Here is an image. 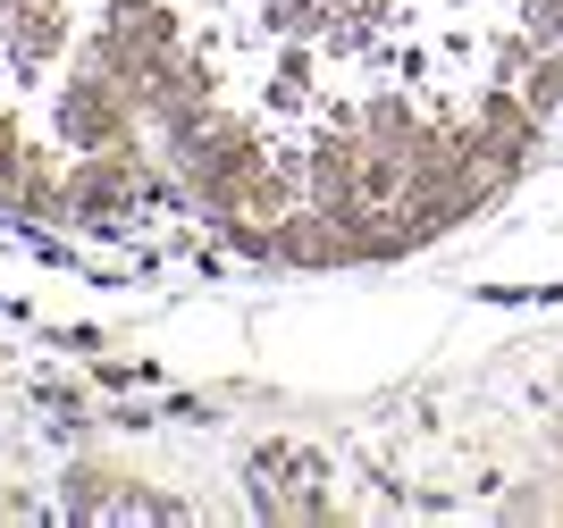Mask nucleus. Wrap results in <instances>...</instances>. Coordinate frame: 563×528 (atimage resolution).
<instances>
[{
    "instance_id": "f257e3e1",
    "label": "nucleus",
    "mask_w": 563,
    "mask_h": 528,
    "mask_svg": "<svg viewBox=\"0 0 563 528\" xmlns=\"http://www.w3.org/2000/svg\"><path fill=\"white\" fill-rule=\"evenodd\" d=\"M135 126H143V101L118 76H101V68H85L76 59V76L59 85V135L76 143V151H110V143H135Z\"/></svg>"
},
{
    "instance_id": "f03ea898",
    "label": "nucleus",
    "mask_w": 563,
    "mask_h": 528,
    "mask_svg": "<svg viewBox=\"0 0 563 528\" xmlns=\"http://www.w3.org/2000/svg\"><path fill=\"white\" fill-rule=\"evenodd\" d=\"M143 184H152V168H143V143L76 151V168H68V218H118V210H135V202H143Z\"/></svg>"
},
{
    "instance_id": "7ed1b4c3",
    "label": "nucleus",
    "mask_w": 563,
    "mask_h": 528,
    "mask_svg": "<svg viewBox=\"0 0 563 528\" xmlns=\"http://www.w3.org/2000/svg\"><path fill=\"white\" fill-rule=\"evenodd\" d=\"M202 110H219V76H211L202 50H177L168 76L152 85V101H143V126H152V135H177V126H194Z\"/></svg>"
},
{
    "instance_id": "20e7f679",
    "label": "nucleus",
    "mask_w": 563,
    "mask_h": 528,
    "mask_svg": "<svg viewBox=\"0 0 563 528\" xmlns=\"http://www.w3.org/2000/svg\"><path fill=\"white\" fill-rule=\"evenodd\" d=\"M471 117H479V126H488V143H496V151H505V160L521 168V177H530V168H539L547 117L530 110V101H521L514 85H488V92H479V110H471Z\"/></svg>"
},
{
    "instance_id": "39448f33",
    "label": "nucleus",
    "mask_w": 563,
    "mask_h": 528,
    "mask_svg": "<svg viewBox=\"0 0 563 528\" xmlns=\"http://www.w3.org/2000/svg\"><path fill=\"white\" fill-rule=\"evenodd\" d=\"M0 43L18 68H43L68 43V0H0Z\"/></svg>"
},
{
    "instance_id": "423d86ee",
    "label": "nucleus",
    "mask_w": 563,
    "mask_h": 528,
    "mask_svg": "<svg viewBox=\"0 0 563 528\" xmlns=\"http://www.w3.org/2000/svg\"><path fill=\"white\" fill-rule=\"evenodd\" d=\"M101 34L126 43V50H143V59H177V50H186L168 0H110V9H101Z\"/></svg>"
},
{
    "instance_id": "0eeeda50",
    "label": "nucleus",
    "mask_w": 563,
    "mask_h": 528,
    "mask_svg": "<svg viewBox=\"0 0 563 528\" xmlns=\"http://www.w3.org/2000/svg\"><path fill=\"white\" fill-rule=\"evenodd\" d=\"M261 25L286 34V43H329V0H261Z\"/></svg>"
},
{
    "instance_id": "6e6552de",
    "label": "nucleus",
    "mask_w": 563,
    "mask_h": 528,
    "mask_svg": "<svg viewBox=\"0 0 563 528\" xmlns=\"http://www.w3.org/2000/svg\"><path fill=\"white\" fill-rule=\"evenodd\" d=\"M126 504H135V486L118 479V470H101V461L68 470V512H126Z\"/></svg>"
},
{
    "instance_id": "1a4fd4ad",
    "label": "nucleus",
    "mask_w": 563,
    "mask_h": 528,
    "mask_svg": "<svg viewBox=\"0 0 563 528\" xmlns=\"http://www.w3.org/2000/svg\"><path fill=\"white\" fill-rule=\"evenodd\" d=\"M521 101H530V110L539 117H563V50L555 43H539V59H530V68H521Z\"/></svg>"
},
{
    "instance_id": "9d476101",
    "label": "nucleus",
    "mask_w": 563,
    "mask_h": 528,
    "mask_svg": "<svg viewBox=\"0 0 563 528\" xmlns=\"http://www.w3.org/2000/svg\"><path fill=\"white\" fill-rule=\"evenodd\" d=\"M25 168H34V143H25V126L18 117H0V202L25 184Z\"/></svg>"
},
{
    "instance_id": "9b49d317",
    "label": "nucleus",
    "mask_w": 563,
    "mask_h": 528,
    "mask_svg": "<svg viewBox=\"0 0 563 528\" xmlns=\"http://www.w3.org/2000/svg\"><path fill=\"white\" fill-rule=\"evenodd\" d=\"M329 18L353 25V34H378V25H387V0H329Z\"/></svg>"
},
{
    "instance_id": "f8f14e48",
    "label": "nucleus",
    "mask_w": 563,
    "mask_h": 528,
    "mask_svg": "<svg viewBox=\"0 0 563 528\" xmlns=\"http://www.w3.org/2000/svg\"><path fill=\"white\" fill-rule=\"evenodd\" d=\"M521 25H530L539 43H555V50H563V0H521Z\"/></svg>"
}]
</instances>
